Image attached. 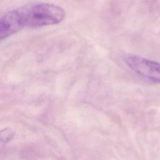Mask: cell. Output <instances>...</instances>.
I'll return each instance as SVG.
<instances>
[{
    "label": "cell",
    "mask_w": 160,
    "mask_h": 160,
    "mask_svg": "<svg viewBox=\"0 0 160 160\" xmlns=\"http://www.w3.org/2000/svg\"><path fill=\"white\" fill-rule=\"evenodd\" d=\"M24 27L36 28L56 24L65 17V11L60 6L49 3H41L19 11Z\"/></svg>",
    "instance_id": "1"
},
{
    "label": "cell",
    "mask_w": 160,
    "mask_h": 160,
    "mask_svg": "<svg viewBox=\"0 0 160 160\" xmlns=\"http://www.w3.org/2000/svg\"><path fill=\"white\" fill-rule=\"evenodd\" d=\"M122 59L136 74L152 81L160 82L159 62L132 54H125Z\"/></svg>",
    "instance_id": "2"
},
{
    "label": "cell",
    "mask_w": 160,
    "mask_h": 160,
    "mask_svg": "<svg viewBox=\"0 0 160 160\" xmlns=\"http://www.w3.org/2000/svg\"><path fill=\"white\" fill-rule=\"evenodd\" d=\"M24 27L19 10L8 12L0 18V40L16 33Z\"/></svg>",
    "instance_id": "3"
},
{
    "label": "cell",
    "mask_w": 160,
    "mask_h": 160,
    "mask_svg": "<svg viewBox=\"0 0 160 160\" xmlns=\"http://www.w3.org/2000/svg\"><path fill=\"white\" fill-rule=\"evenodd\" d=\"M15 132L10 128H6L0 131V141L7 143L14 138Z\"/></svg>",
    "instance_id": "4"
}]
</instances>
